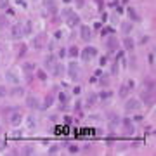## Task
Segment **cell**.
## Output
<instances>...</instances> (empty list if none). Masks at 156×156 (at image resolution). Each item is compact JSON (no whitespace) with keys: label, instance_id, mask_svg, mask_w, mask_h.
<instances>
[{"label":"cell","instance_id":"1","mask_svg":"<svg viewBox=\"0 0 156 156\" xmlns=\"http://www.w3.org/2000/svg\"><path fill=\"white\" fill-rule=\"evenodd\" d=\"M78 56H82V61H90L92 57H96L97 56V49L96 47H85V49H82V52L78 54Z\"/></svg>","mask_w":156,"mask_h":156},{"label":"cell","instance_id":"2","mask_svg":"<svg viewBox=\"0 0 156 156\" xmlns=\"http://www.w3.org/2000/svg\"><path fill=\"white\" fill-rule=\"evenodd\" d=\"M68 77L71 78V80H78V77H80V66H78V62L71 61L68 64Z\"/></svg>","mask_w":156,"mask_h":156},{"label":"cell","instance_id":"3","mask_svg":"<svg viewBox=\"0 0 156 156\" xmlns=\"http://www.w3.org/2000/svg\"><path fill=\"white\" fill-rule=\"evenodd\" d=\"M153 96H155V90H147V89H146V90H142L140 99L144 101V104H146V106H149V108H151V106L155 104V99H153Z\"/></svg>","mask_w":156,"mask_h":156},{"label":"cell","instance_id":"4","mask_svg":"<svg viewBox=\"0 0 156 156\" xmlns=\"http://www.w3.org/2000/svg\"><path fill=\"white\" fill-rule=\"evenodd\" d=\"M24 37V31H23V26L21 24H14L11 28V38L12 40H21Z\"/></svg>","mask_w":156,"mask_h":156},{"label":"cell","instance_id":"5","mask_svg":"<svg viewBox=\"0 0 156 156\" xmlns=\"http://www.w3.org/2000/svg\"><path fill=\"white\" fill-rule=\"evenodd\" d=\"M80 37H82V40H85V42H90V40H92V30H90L89 26L82 24V28H80Z\"/></svg>","mask_w":156,"mask_h":156},{"label":"cell","instance_id":"6","mask_svg":"<svg viewBox=\"0 0 156 156\" xmlns=\"http://www.w3.org/2000/svg\"><path fill=\"white\" fill-rule=\"evenodd\" d=\"M43 5H45V11H47L49 14H56V12H57L56 0H43Z\"/></svg>","mask_w":156,"mask_h":156},{"label":"cell","instance_id":"7","mask_svg":"<svg viewBox=\"0 0 156 156\" xmlns=\"http://www.w3.org/2000/svg\"><path fill=\"white\" fill-rule=\"evenodd\" d=\"M140 106V102L137 99H128L125 104V111H137V108Z\"/></svg>","mask_w":156,"mask_h":156},{"label":"cell","instance_id":"8","mask_svg":"<svg viewBox=\"0 0 156 156\" xmlns=\"http://www.w3.org/2000/svg\"><path fill=\"white\" fill-rule=\"evenodd\" d=\"M118 47H120V42L116 40V37H109L108 38V49L111 52H115V50H118Z\"/></svg>","mask_w":156,"mask_h":156},{"label":"cell","instance_id":"9","mask_svg":"<svg viewBox=\"0 0 156 156\" xmlns=\"http://www.w3.org/2000/svg\"><path fill=\"white\" fill-rule=\"evenodd\" d=\"M121 123H123V127H125V130H127V134H128V135H132V134L135 132V128H134V123H132L128 118H123V121H121Z\"/></svg>","mask_w":156,"mask_h":156},{"label":"cell","instance_id":"10","mask_svg":"<svg viewBox=\"0 0 156 156\" xmlns=\"http://www.w3.org/2000/svg\"><path fill=\"white\" fill-rule=\"evenodd\" d=\"M66 19H68V21H66V23H68V26H71V28H73V26H77L78 23H80V16L75 14V12H71Z\"/></svg>","mask_w":156,"mask_h":156},{"label":"cell","instance_id":"11","mask_svg":"<svg viewBox=\"0 0 156 156\" xmlns=\"http://www.w3.org/2000/svg\"><path fill=\"white\" fill-rule=\"evenodd\" d=\"M9 121H11V125H14V127H16V125H19L21 121H23V115L16 111V113H12V115L9 116Z\"/></svg>","mask_w":156,"mask_h":156},{"label":"cell","instance_id":"12","mask_svg":"<svg viewBox=\"0 0 156 156\" xmlns=\"http://www.w3.org/2000/svg\"><path fill=\"white\" fill-rule=\"evenodd\" d=\"M26 106H28V108H40L38 99L35 97V96H28V97H26Z\"/></svg>","mask_w":156,"mask_h":156},{"label":"cell","instance_id":"13","mask_svg":"<svg viewBox=\"0 0 156 156\" xmlns=\"http://www.w3.org/2000/svg\"><path fill=\"white\" fill-rule=\"evenodd\" d=\"M123 47H125L127 50H132V49L135 47V42L130 38V37H125V38H123Z\"/></svg>","mask_w":156,"mask_h":156},{"label":"cell","instance_id":"14","mask_svg":"<svg viewBox=\"0 0 156 156\" xmlns=\"http://www.w3.org/2000/svg\"><path fill=\"white\" fill-rule=\"evenodd\" d=\"M56 64H57V61H56L54 56H49V57L45 59V68H47V69H52Z\"/></svg>","mask_w":156,"mask_h":156},{"label":"cell","instance_id":"15","mask_svg":"<svg viewBox=\"0 0 156 156\" xmlns=\"http://www.w3.org/2000/svg\"><path fill=\"white\" fill-rule=\"evenodd\" d=\"M5 78H7V82H9V83H14V85H18V83H19L18 77H16L12 71H7V73H5Z\"/></svg>","mask_w":156,"mask_h":156},{"label":"cell","instance_id":"16","mask_svg":"<svg viewBox=\"0 0 156 156\" xmlns=\"http://www.w3.org/2000/svg\"><path fill=\"white\" fill-rule=\"evenodd\" d=\"M62 71H64V66H62L61 62H57V64L52 68V75H54V77H61V75H62Z\"/></svg>","mask_w":156,"mask_h":156},{"label":"cell","instance_id":"17","mask_svg":"<svg viewBox=\"0 0 156 156\" xmlns=\"http://www.w3.org/2000/svg\"><path fill=\"white\" fill-rule=\"evenodd\" d=\"M52 104H54V96H52V94H49V96L45 97V101H43V106H42V108H43V109H47V108H50Z\"/></svg>","mask_w":156,"mask_h":156},{"label":"cell","instance_id":"18","mask_svg":"<svg viewBox=\"0 0 156 156\" xmlns=\"http://www.w3.org/2000/svg\"><path fill=\"white\" fill-rule=\"evenodd\" d=\"M9 94H11V96H16V97H18V96H23V94H24V89H23V87H18V85H16V87H14V89H12V90H11Z\"/></svg>","mask_w":156,"mask_h":156},{"label":"cell","instance_id":"19","mask_svg":"<svg viewBox=\"0 0 156 156\" xmlns=\"http://www.w3.org/2000/svg\"><path fill=\"white\" fill-rule=\"evenodd\" d=\"M31 30H33V24H31V21H26V24L23 26V31H24V35H30V33H31Z\"/></svg>","mask_w":156,"mask_h":156},{"label":"cell","instance_id":"20","mask_svg":"<svg viewBox=\"0 0 156 156\" xmlns=\"http://www.w3.org/2000/svg\"><path fill=\"white\" fill-rule=\"evenodd\" d=\"M26 125H28L30 128H35V127H37V120L33 116H26Z\"/></svg>","mask_w":156,"mask_h":156},{"label":"cell","instance_id":"21","mask_svg":"<svg viewBox=\"0 0 156 156\" xmlns=\"http://www.w3.org/2000/svg\"><path fill=\"white\" fill-rule=\"evenodd\" d=\"M130 30H132V24H130V23H123V24H121V31H123V35H128Z\"/></svg>","mask_w":156,"mask_h":156},{"label":"cell","instance_id":"22","mask_svg":"<svg viewBox=\"0 0 156 156\" xmlns=\"http://www.w3.org/2000/svg\"><path fill=\"white\" fill-rule=\"evenodd\" d=\"M68 54H69V57H78V54H80V50H78V47H69V50H68Z\"/></svg>","mask_w":156,"mask_h":156},{"label":"cell","instance_id":"23","mask_svg":"<svg viewBox=\"0 0 156 156\" xmlns=\"http://www.w3.org/2000/svg\"><path fill=\"white\" fill-rule=\"evenodd\" d=\"M118 94H120V97H127V96H128V87L121 85V87H120V92H118Z\"/></svg>","mask_w":156,"mask_h":156},{"label":"cell","instance_id":"24","mask_svg":"<svg viewBox=\"0 0 156 156\" xmlns=\"http://www.w3.org/2000/svg\"><path fill=\"white\" fill-rule=\"evenodd\" d=\"M127 12H128V16L132 18V21H139V16L135 14V11H134L132 7H128V9H127Z\"/></svg>","mask_w":156,"mask_h":156},{"label":"cell","instance_id":"25","mask_svg":"<svg viewBox=\"0 0 156 156\" xmlns=\"http://www.w3.org/2000/svg\"><path fill=\"white\" fill-rule=\"evenodd\" d=\"M21 153H23V155H33V153H35V149H33L31 146H26V147H23V149H21Z\"/></svg>","mask_w":156,"mask_h":156},{"label":"cell","instance_id":"26","mask_svg":"<svg viewBox=\"0 0 156 156\" xmlns=\"http://www.w3.org/2000/svg\"><path fill=\"white\" fill-rule=\"evenodd\" d=\"M42 42H43L42 35H40V37H37V38L33 40V45H35V49H40V47H42Z\"/></svg>","mask_w":156,"mask_h":156},{"label":"cell","instance_id":"27","mask_svg":"<svg viewBox=\"0 0 156 156\" xmlns=\"http://www.w3.org/2000/svg\"><path fill=\"white\" fill-rule=\"evenodd\" d=\"M33 68H35V64H33V62H24V64H23V69H24V73H26V71H31Z\"/></svg>","mask_w":156,"mask_h":156},{"label":"cell","instance_id":"28","mask_svg":"<svg viewBox=\"0 0 156 156\" xmlns=\"http://www.w3.org/2000/svg\"><path fill=\"white\" fill-rule=\"evenodd\" d=\"M96 99H97V96H94V94H90V96H89V99H87V106H92V104L96 102Z\"/></svg>","mask_w":156,"mask_h":156},{"label":"cell","instance_id":"29","mask_svg":"<svg viewBox=\"0 0 156 156\" xmlns=\"http://www.w3.org/2000/svg\"><path fill=\"white\" fill-rule=\"evenodd\" d=\"M5 26H7V18L5 16H0V30L5 28Z\"/></svg>","mask_w":156,"mask_h":156},{"label":"cell","instance_id":"30","mask_svg":"<svg viewBox=\"0 0 156 156\" xmlns=\"http://www.w3.org/2000/svg\"><path fill=\"white\" fill-rule=\"evenodd\" d=\"M37 78H38V80H42V82H43V80H47L45 71H38V73H37Z\"/></svg>","mask_w":156,"mask_h":156},{"label":"cell","instance_id":"31","mask_svg":"<svg viewBox=\"0 0 156 156\" xmlns=\"http://www.w3.org/2000/svg\"><path fill=\"white\" fill-rule=\"evenodd\" d=\"M57 151H59L57 146H50V147H49V155H56Z\"/></svg>","mask_w":156,"mask_h":156},{"label":"cell","instance_id":"32","mask_svg":"<svg viewBox=\"0 0 156 156\" xmlns=\"http://www.w3.org/2000/svg\"><path fill=\"white\" fill-rule=\"evenodd\" d=\"M78 151H80V147H78L77 144H71L69 146V153H78Z\"/></svg>","mask_w":156,"mask_h":156},{"label":"cell","instance_id":"33","mask_svg":"<svg viewBox=\"0 0 156 156\" xmlns=\"http://www.w3.org/2000/svg\"><path fill=\"white\" fill-rule=\"evenodd\" d=\"M109 97H111V92H108V90L101 92V99H109Z\"/></svg>","mask_w":156,"mask_h":156},{"label":"cell","instance_id":"34","mask_svg":"<svg viewBox=\"0 0 156 156\" xmlns=\"http://www.w3.org/2000/svg\"><path fill=\"white\" fill-rule=\"evenodd\" d=\"M5 96H7V89L5 87H0V99L5 97Z\"/></svg>","mask_w":156,"mask_h":156},{"label":"cell","instance_id":"35","mask_svg":"<svg viewBox=\"0 0 156 156\" xmlns=\"http://www.w3.org/2000/svg\"><path fill=\"white\" fill-rule=\"evenodd\" d=\"M66 94H64V92H61V94H59V101H61V102H62V104H64V102H66Z\"/></svg>","mask_w":156,"mask_h":156},{"label":"cell","instance_id":"36","mask_svg":"<svg viewBox=\"0 0 156 156\" xmlns=\"http://www.w3.org/2000/svg\"><path fill=\"white\" fill-rule=\"evenodd\" d=\"M111 73H113V75H116V73H118V62H113V68H111Z\"/></svg>","mask_w":156,"mask_h":156},{"label":"cell","instance_id":"37","mask_svg":"<svg viewBox=\"0 0 156 156\" xmlns=\"http://www.w3.org/2000/svg\"><path fill=\"white\" fill-rule=\"evenodd\" d=\"M9 5V0H0V9H5Z\"/></svg>","mask_w":156,"mask_h":156},{"label":"cell","instance_id":"38","mask_svg":"<svg viewBox=\"0 0 156 156\" xmlns=\"http://www.w3.org/2000/svg\"><path fill=\"white\" fill-rule=\"evenodd\" d=\"M147 61H149V64L153 66V64H155V54H149V57H147Z\"/></svg>","mask_w":156,"mask_h":156},{"label":"cell","instance_id":"39","mask_svg":"<svg viewBox=\"0 0 156 156\" xmlns=\"http://www.w3.org/2000/svg\"><path fill=\"white\" fill-rule=\"evenodd\" d=\"M71 12H73V11H71V9H66V11H64V12H62V16H64V18H68V16H69V14H71Z\"/></svg>","mask_w":156,"mask_h":156},{"label":"cell","instance_id":"40","mask_svg":"<svg viewBox=\"0 0 156 156\" xmlns=\"http://www.w3.org/2000/svg\"><path fill=\"white\" fill-rule=\"evenodd\" d=\"M108 33H113V30L111 28H104L102 30V35H108Z\"/></svg>","mask_w":156,"mask_h":156},{"label":"cell","instance_id":"41","mask_svg":"<svg viewBox=\"0 0 156 156\" xmlns=\"http://www.w3.org/2000/svg\"><path fill=\"white\" fill-rule=\"evenodd\" d=\"M64 123H66V125H69V123H71V118L66 116V118H64Z\"/></svg>","mask_w":156,"mask_h":156},{"label":"cell","instance_id":"42","mask_svg":"<svg viewBox=\"0 0 156 156\" xmlns=\"http://www.w3.org/2000/svg\"><path fill=\"white\" fill-rule=\"evenodd\" d=\"M54 35H56V38H61V37H62V33H61V31H56Z\"/></svg>","mask_w":156,"mask_h":156},{"label":"cell","instance_id":"43","mask_svg":"<svg viewBox=\"0 0 156 156\" xmlns=\"http://www.w3.org/2000/svg\"><path fill=\"white\" fill-rule=\"evenodd\" d=\"M140 120H142V116H140V115H137V116L134 118V121H140Z\"/></svg>","mask_w":156,"mask_h":156},{"label":"cell","instance_id":"44","mask_svg":"<svg viewBox=\"0 0 156 156\" xmlns=\"http://www.w3.org/2000/svg\"><path fill=\"white\" fill-rule=\"evenodd\" d=\"M4 147H5V142H4V140H0V149H4Z\"/></svg>","mask_w":156,"mask_h":156},{"label":"cell","instance_id":"45","mask_svg":"<svg viewBox=\"0 0 156 156\" xmlns=\"http://www.w3.org/2000/svg\"><path fill=\"white\" fill-rule=\"evenodd\" d=\"M77 4H78V5H80V7H82V5H83L85 2H83V0H77Z\"/></svg>","mask_w":156,"mask_h":156},{"label":"cell","instance_id":"46","mask_svg":"<svg viewBox=\"0 0 156 156\" xmlns=\"http://www.w3.org/2000/svg\"><path fill=\"white\" fill-rule=\"evenodd\" d=\"M64 2H66V4H69V2H71V0H64Z\"/></svg>","mask_w":156,"mask_h":156}]
</instances>
